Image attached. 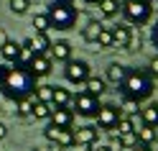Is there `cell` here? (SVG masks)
Returning <instances> with one entry per match:
<instances>
[{"label":"cell","mask_w":158,"mask_h":151,"mask_svg":"<svg viewBox=\"0 0 158 151\" xmlns=\"http://www.w3.org/2000/svg\"><path fill=\"white\" fill-rule=\"evenodd\" d=\"M97 108H100V97L87 95L84 90H82V92H77V95H72V110H74V115L79 113L82 118H94Z\"/></svg>","instance_id":"obj_6"},{"label":"cell","mask_w":158,"mask_h":151,"mask_svg":"<svg viewBox=\"0 0 158 151\" xmlns=\"http://www.w3.org/2000/svg\"><path fill=\"white\" fill-rule=\"evenodd\" d=\"M117 138H120V146L123 149H135L138 146V136L135 133H123V136L117 133Z\"/></svg>","instance_id":"obj_31"},{"label":"cell","mask_w":158,"mask_h":151,"mask_svg":"<svg viewBox=\"0 0 158 151\" xmlns=\"http://www.w3.org/2000/svg\"><path fill=\"white\" fill-rule=\"evenodd\" d=\"M33 100H38V103H51L54 100V85H36Z\"/></svg>","instance_id":"obj_24"},{"label":"cell","mask_w":158,"mask_h":151,"mask_svg":"<svg viewBox=\"0 0 158 151\" xmlns=\"http://www.w3.org/2000/svg\"><path fill=\"white\" fill-rule=\"evenodd\" d=\"M18 54H21V44H15L8 38L5 46H0V56H3L5 64H18Z\"/></svg>","instance_id":"obj_17"},{"label":"cell","mask_w":158,"mask_h":151,"mask_svg":"<svg viewBox=\"0 0 158 151\" xmlns=\"http://www.w3.org/2000/svg\"><path fill=\"white\" fill-rule=\"evenodd\" d=\"M33 151H54V146H36Z\"/></svg>","instance_id":"obj_39"},{"label":"cell","mask_w":158,"mask_h":151,"mask_svg":"<svg viewBox=\"0 0 158 151\" xmlns=\"http://www.w3.org/2000/svg\"><path fill=\"white\" fill-rule=\"evenodd\" d=\"M8 5H10V13L13 16H23L28 8H31V0H10Z\"/></svg>","instance_id":"obj_30"},{"label":"cell","mask_w":158,"mask_h":151,"mask_svg":"<svg viewBox=\"0 0 158 151\" xmlns=\"http://www.w3.org/2000/svg\"><path fill=\"white\" fill-rule=\"evenodd\" d=\"M46 16H48L51 28H56V31H69V28H74L77 18H79V11L74 8V3L54 0V3L46 8Z\"/></svg>","instance_id":"obj_3"},{"label":"cell","mask_w":158,"mask_h":151,"mask_svg":"<svg viewBox=\"0 0 158 151\" xmlns=\"http://www.w3.org/2000/svg\"><path fill=\"white\" fill-rule=\"evenodd\" d=\"M51 120L54 126H59V128H72L74 126V110L72 108H54L51 105Z\"/></svg>","instance_id":"obj_12"},{"label":"cell","mask_w":158,"mask_h":151,"mask_svg":"<svg viewBox=\"0 0 158 151\" xmlns=\"http://www.w3.org/2000/svg\"><path fill=\"white\" fill-rule=\"evenodd\" d=\"M135 128H138V126H135V120H133L130 115H123L120 120H117V126H115V131H117L120 136H123V133H135Z\"/></svg>","instance_id":"obj_27"},{"label":"cell","mask_w":158,"mask_h":151,"mask_svg":"<svg viewBox=\"0 0 158 151\" xmlns=\"http://www.w3.org/2000/svg\"><path fill=\"white\" fill-rule=\"evenodd\" d=\"M66 3H74V0H66Z\"/></svg>","instance_id":"obj_42"},{"label":"cell","mask_w":158,"mask_h":151,"mask_svg":"<svg viewBox=\"0 0 158 151\" xmlns=\"http://www.w3.org/2000/svg\"><path fill=\"white\" fill-rule=\"evenodd\" d=\"M5 136H8V126H5V123H0V141H3Z\"/></svg>","instance_id":"obj_36"},{"label":"cell","mask_w":158,"mask_h":151,"mask_svg":"<svg viewBox=\"0 0 158 151\" xmlns=\"http://www.w3.org/2000/svg\"><path fill=\"white\" fill-rule=\"evenodd\" d=\"M133 28L127 26V23H117L115 28H112V38H115V49H123V51H127L130 49V44H133Z\"/></svg>","instance_id":"obj_11"},{"label":"cell","mask_w":158,"mask_h":151,"mask_svg":"<svg viewBox=\"0 0 158 151\" xmlns=\"http://www.w3.org/2000/svg\"><path fill=\"white\" fill-rule=\"evenodd\" d=\"M31 110H33V95L15 103V115L18 118H31Z\"/></svg>","instance_id":"obj_26"},{"label":"cell","mask_w":158,"mask_h":151,"mask_svg":"<svg viewBox=\"0 0 158 151\" xmlns=\"http://www.w3.org/2000/svg\"><path fill=\"white\" fill-rule=\"evenodd\" d=\"M31 118H36V120H48V118H51V103H38V100H33Z\"/></svg>","instance_id":"obj_23"},{"label":"cell","mask_w":158,"mask_h":151,"mask_svg":"<svg viewBox=\"0 0 158 151\" xmlns=\"http://www.w3.org/2000/svg\"><path fill=\"white\" fill-rule=\"evenodd\" d=\"M153 85H156L153 77L148 74L145 69H127L120 90H123L125 97H133V100H138V103H143V100H148L153 95Z\"/></svg>","instance_id":"obj_2"},{"label":"cell","mask_w":158,"mask_h":151,"mask_svg":"<svg viewBox=\"0 0 158 151\" xmlns=\"http://www.w3.org/2000/svg\"><path fill=\"white\" fill-rule=\"evenodd\" d=\"M151 38H153V46L158 49V23L153 26V36H151Z\"/></svg>","instance_id":"obj_34"},{"label":"cell","mask_w":158,"mask_h":151,"mask_svg":"<svg viewBox=\"0 0 158 151\" xmlns=\"http://www.w3.org/2000/svg\"><path fill=\"white\" fill-rule=\"evenodd\" d=\"M84 3H100V0H84Z\"/></svg>","instance_id":"obj_41"},{"label":"cell","mask_w":158,"mask_h":151,"mask_svg":"<svg viewBox=\"0 0 158 151\" xmlns=\"http://www.w3.org/2000/svg\"><path fill=\"white\" fill-rule=\"evenodd\" d=\"M51 38H48V33H36L31 36V46H33V54H48V49H51Z\"/></svg>","instance_id":"obj_19"},{"label":"cell","mask_w":158,"mask_h":151,"mask_svg":"<svg viewBox=\"0 0 158 151\" xmlns=\"http://www.w3.org/2000/svg\"><path fill=\"white\" fill-rule=\"evenodd\" d=\"M140 123L158 126V103H148L145 108H140Z\"/></svg>","instance_id":"obj_20"},{"label":"cell","mask_w":158,"mask_h":151,"mask_svg":"<svg viewBox=\"0 0 158 151\" xmlns=\"http://www.w3.org/2000/svg\"><path fill=\"white\" fill-rule=\"evenodd\" d=\"M94 151H115V149H112L110 144H105V146H100V144H97V146H94Z\"/></svg>","instance_id":"obj_35"},{"label":"cell","mask_w":158,"mask_h":151,"mask_svg":"<svg viewBox=\"0 0 158 151\" xmlns=\"http://www.w3.org/2000/svg\"><path fill=\"white\" fill-rule=\"evenodd\" d=\"M82 87H84V92H87V95H92V97H102V95H105V90H107V82H105L102 77H89Z\"/></svg>","instance_id":"obj_16"},{"label":"cell","mask_w":158,"mask_h":151,"mask_svg":"<svg viewBox=\"0 0 158 151\" xmlns=\"http://www.w3.org/2000/svg\"><path fill=\"white\" fill-rule=\"evenodd\" d=\"M97 146L100 144V131L97 126H79L74 131V146Z\"/></svg>","instance_id":"obj_9"},{"label":"cell","mask_w":158,"mask_h":151,"mask_svg":"<svg viewBox=\"0 0 158 151\" xmlns=\"http://www.w3.org/2000/svg\"><path fill=\"white\" fill-rule=\"evenodd\" d=\"M120 13L127 26H145L153 18V3L151 0H123Z\"/></svg>","instance_id":"obj_4"},{"label":"cell","mask_w":158,"mask_h":151,"mask_svg":"<svg viewBox=\"0 0 158 151\" xmlns=\"http://www.w3.org/2000/svg\"><path fill=\"white\" fill-rule=\"evenodd\" d=\"M44 136L51 146H59V149H72L74 146V131L72 128H59V126L51 123V126H46Z\"/></svg>","instance_id":"obj_7"},{"label":"cell","mask_w":158,"mask_h":151,"mask_svg":"<svg viewBox=\"0 0 158 151\" xmlns=\"http://www.w3.org/2000/svg\"><path fill=\"white\" fill-rule=\"evenodd\" d=\"M156 128H158V126H156Z\"/></svg>","instance_id":"obj_44"},{"label":"cell","mask_w":158,"mask_h":151,"mask_svg":"<svg viewBox=\"0 0 158 151\" xmlns=\"http://www.w3.org/2000/svg\"><path fill=\"white\" fill-rule=\"evenodd\" d=\"M100 31H102V23L100 21H89V23L82 28V38H84L87 44H94L97 36H100Z\"/></svg>","instance_id":"obj_22"},{"label":"cell","mask_w":158,"mask_h":151,"mask_svg":"<svg viewBox=\"0 0 158 151\" xmlns=\"http://www.w3.org/2000/svg\"><path fill=\"white\" fill-rule=\"evenodd\" d=\"M28 69L33 72V77H48L51 74V69H54V62H51V56L48 54H33V59L28 62Z\"/></svg>","instance_id":"obj_10"},{"label":"cell","mask_w":158,"mask_h":151,"mask_svg":"<svg viewBox=\"0 0 158 151\" xmlns=\"http://www.w3.org/2000/svg\"><path fill=\"white\" fill-rule=\"evenodd\" d=\"M33 28H36V33H48V28H51L48 16L46 13H36L33 16Z\"/></svg>","instance_id":"obj_29"},{"label":"cell","mask_w":158,"mask_h":151,"mask_svg":"<svg viewBox=\"0 0 158 151\" xmlns=\"http://www.w3.org/2000/svg\"><path fill=\"white\" fill-rule=\"evenodd\" d=\"M64 77H66V82H72V85H84L87 79L92 77V67L89 62H84V59H69V62H64Z\"/></svg>","instance_id":"obj_5"},{"label":"cell","mask_w":158,"mask_h":151,"mask_svg":"<svg viewBox=\"0 0 158 151\" xmlns=\"http://www.w3.org/2000/svg\"><path fill=\"white\" fill-rule=\"evenodd\" d=\"M133 151H153V149H151V146H143V144H138Z\"/></svg>","instance_id":"obj_37"},{"label":"cell","mask_w":158,"mask_h":151,"mask_svg":"<svg viewBox=\"0 0 158 151\" xmlns=\"http://www.w3.org/2000/svg\"><path fill=\"white\" fill-rule=\"evenodd\" d=\"M94 46H97V49H112V46H115V38H112V28H105V26H102V31H100V36H97Z\"/></svg>","instance_id":"obj_25"},{"label":"cell","mask_w":158,"mask_h":151,"mask_svg":"<svg viewBox=\"0 0 158 151\" xmlns=\"http://www.w3.org/2000/svg\"><path fill=\"white\" fill-rule=\"evenodd\" d=\"M54 108H72V92L66 87H59L54 85V100H51Z\"/></svg>","instance_id":"obj_18"},{"label":"cell","mask_w":158,"mask_h":151,"mask_svg":"<svg viewBox=\"0 0 158 151\" xmlns=\"http://www.w3.org/2000/svg\"><path fill=\"white\" fill-rule=\"evenodd\" d=\"M148 74H151L153 79L158 77V54H156V56L151 59V62H148Z\"/></svg>","instance_id":"obj_32"},{"label":"cell","mask_w":158,"mask_h":151,"mask_svg":"<svg viewBox=\"0 0 158 151\" xmlns=\"http://www.w3.org/2000/svg\"><path fill=\"white\" fill-rule=\"evenodd\" d=\"M125 74H127V67H123V64L112 62V64H107L105 82H112V85H117V87H120V85H123V79H125Z\"/></svg>","instance_id":"obj_15"},{"label":"cell","mask_w":158,"mask_h":151,"mask_svg":"<svg viewBox=\"0 0 158 151\" xmlns=\"http://www.w3.org/2000/svg\"><path fill=\"white\" fill-rule=\"evenodd\" d=\"M120 118H123V113H120L117 105H100L97 113H94V120H97V128L100 131H115Z\"/></svg>","instance_id":"obj_8"},{"label":"cell","mask_w":158,"mask_h":151,"mask_svg":"<svg viewBox=\"0 0 158 151\" xmlns=\"http://www.w3.org/2000/svg\"><path fill=\"white\" fill-rule=\"evenodd\" d=\"M135 136H138V144L151 146V144H156V141H158V128H156V126H145V123H140V126L135 128Z\"/></svg>","instance_id":"obj_14"},{"label":"cell","mask_w":158,"mask_h":151,"mask_svg":"<svg viewBox=\"0 0 158 151\" xmlns=\"http://www.w3.org/2000/svg\"><path fill=\"white\" fill-rule=\"evenodd\" d=\"M36 85H38L36 77L26 64H10L5 77H3V82H0V92L10 100V103H18V100L31 97Z\"/></svg>","instance_id":"obj_1"},{"label":"cell","mask_w":158,"mask_h":151,"mask_svg":"<svg viewBox=\"0 0 158 151\" xmlns=\"http://www.w3.org/2000/svg\"><path fill=\"white\" fill-rule=\"evenodd\" d=\"M84 151H94V146H84Z\"/></svg>","instance_id":"obj_40"},{"label":"cell","mask_w":158,"mask_h":151,"mask_svg":"<svg viewBox=\"0 0 158 151\" xmlns=\"http://www.w3.org/2000/svg\"><path fill=\"white\" fill-rule=\"evenodd\" d=\"M97 8H100L102 18H117V13H120V0H100Z\"/></svg>","instance_id":"obj_21"},{"label":"cell","mask_w":158,"mask_h":151,"mask_svg":"<svg viewBox=\"0 0 158 151\" xmlns=\"http://www.w3.org/2000/svg\"><path fill=\"white\" fill-rule=\"evenodd\" d=\"M120 113H125V115H135V113H140V103L138 100H133V97H123V105H120Z\"/></svg>","instance_id":"obj_28"},{"label":"cell","mask_w":158,"mask_h":151,"mask_svg":"<svg viewBox=\"0 0 158 151\" xmlns=\"http://www.w3.org/2000/svg\"><path fill=\"white\" fill-rule=\"evenodd\" d=\"M8 67H10V64H5V62H0V82H3V77H5V72H8Z\"/></svg>","instance_id":"obj_33"},{"label":"cell","mask_w":158,"mask_h":151,"mask_svg":"<svg viewBox=\"0 0 158 151\" xmlns=\"http://www.w3.org/2000/svg\"><path fill=\"white\" fill-rule=\"evenodd\" d=\"M151 3H153V0H151Z\"/></svg>","instance_id":"obj_43"},{"label":"cell","mask_w":158,"mask_h":151,"mask_svg":"<svg viewBox=\"0 0 158 151\" xmlns=\"http://www.w3.org/2000/svg\"><path fill=\"white\" fill-rule=\"evenodd\" d=\"M8 44V36H5V31H0V46H5Z\"/></svg>","instance_id":"obj_38"},{"label":"cell","mask_w":158,"mask_h":151,"mask_svg":"<svg viewBox=\"0 0 158 151\" xmlns=\"http://www.w3.org/2000/svg\"><path fill=\"white\" fill-rule=\"evenodd\" d=\"M48 56H51V62H69V59H72V44H69V41H56V44H51Z\"/></svg>","instance_id":"obj_13"}]
</instances>
